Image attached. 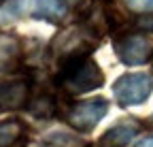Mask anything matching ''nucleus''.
<instances>
[{
    "label": "nucleus",
    "mask_w": 153,
    "mask_h": 147,
    "mask_svg": "<svg viewBox=\"0 0 153 147\" xmlns=\"http://www.w3.org/2000/svg\"><path fill=\"white\" fill-rule=\"evenodd\" d=\"M55 83L66 94H87L91 90H98L104 83V72L89 56H79L57 64Z\"/></svg>",
    "instance_id": "nucleus-1"
},
{
    "label": "nucleus",
    "mask_w": 153,
    "mask_h": 147,
    "mask_svg": "<svg viewBox=\"0 0 153 147\" xmlns=\"http://www.w3.org/2000/svg\"><path fill=\"white\" fill-rule=\"evenodd\" d=\"M98 41H100V36H96L87 28H70V30L60 32L51 41L49 53L57 64H62L66 60L79 58V56H89Z\"/></svg>",
    "instance_id": "nucleus-2"
},
{
    "label": "nucleus",
    "mask_w": 153,
    "mask_h": 147,
    "mask_svg": "<svg viewBox=\"0 0 153 147\" xmlns=\"http://www.w3.org/2000/svg\"><path fill=\"white\" fill-rule=\"evenodd\" d=\"M153 92V79L147 72H126L113 85L115 100L119 107H134L143 104Z\"/></svg>",
    "instance_id": "nucleus-3"
},
{
    "label": "nucleus",
    "mask_w": 153,
    "mask_h": 147,
    "mask_svg": "<svg viewBox=\"0 0 153 147\" xmlns=\"http://www.w3.org/2000/svg\"><path fill=\"white\" fill-rule=\"evenodd\" d=\"M108 113V100L106 98H91L70 104L64 111V119L74 128L76 132H91Z\"/></svg>",
    "instance_id": "nucleus-4"
},
{
    "label": "nucleus",
    "mask_w": 153,
    "mask_h": 147,
    "mask_svg": "<svg viewBox=\"0 0 153 147\" xmlns=\"http://www.w3.org/2000/svg\"><path fill=\"white\" fill-rule=\"evenodd\" d=\"M115 53L128 66H138L153 58V45L145 34L138 32H119L115 39Z\"/></svg>",
    "instance_id": "nucleus-5"
},
{
    "label": "nucleus",
    "mask_w": 153,
    "mask_h": 147,
    "mask_svg": "<svg viewBox=\"0 0 153 147\" xmlns=\"http://www.w3.org/2000/svg\"><path fill=\"white\" fill-rule=\"evenodd\" d=\"M30 100V83L24 79L0 83V113L2 111H17L28 107Z\"/></svg>",
    "instance_id": "nucleus-6"
},
{
    "label": "nucleus",
    "mask_w": 153,
    "mask_h": 147,
    "mask_svg": "<svg viewBox=\"0 0 153 147\" xmlns=\"http://www.w3.org/2000/svg\"><path fill=\"white\" fill-rule=\"evenodd\" d=\"M143 124L138 119H121L100 137L98 147H126L134 137L140 132Z\"/></svg>",
    "instance_id": "nucleus-7"
},
{
    "label": "nucleus",
    "mask_w": 153,
    "mask_h": 147,
    "mask_svg": "<svg viewBox=\"0 0 153 147\" xmlns=\"http://www.w3.org/2000/svg\"><path fill=\"white\" fill-rule=\"evenodd\" d=\"M24 49L17 36L13 34H0V77L11 75L22 64Z\"/></svg>",
    "instance_id": "nucleus-8"
},
{
    "label": "nucleus",
    "mask_w": 153,
    "mask_h": 147,
    "mask_svg": "<svg viewBox=\"0 0 153 147\" xmlns=\"http://www.w3.org/2000/svg\"><path fill=\"white\" fill-rule=\"evenodd\" d=\"M26 13H30L36 19H45L51 24H57L66 15V2L64 0H24Z\"/></svg>",
    "instance_id": "nucleus-9"
},
{
    "label": "nucleus",
    "mask_w": 153,
    "mask_h": 147,
    "mask_svg": "<svg viewBox=\"0 0 153 147\" xmlns=\"http://www.w3.org/2000/svg\"><path fill=\"white\" fill-rule=\"evenodd\" d=\"M28 128L22 119L0 122V147H26Z\"/></svg>",
    "instance_id": "nucleus-10"
},
{
    "label": "nucleus",
    "mask_w": 153,
    "mask_h": 147,
    "mask_svg": "<svg viewBox=\"0 0 153 147\" xmlns=\"http://www.w3.org/2000/svg\"><path fill=\"white\" fill-rule=\"evenodd\" d=\"M28 111L38 119H51L57 113V100L49 92H38L36 96H30Z\"/></svg>",
    "instance_id": "nucleus-11"
},
{
    "label": "nucleus",
    "mask_w": 153,
    "mask_h": 147,
    "mask_svg": "<svg viewBox=\"0 0 153 147\" xmlns=\"http://www.w3.org/2000/svg\"><path fill=\"white\" fill-rule=\"evenodd\" d=\"M132 13H153V0H123Z\"/></svg>",
    "instance_id": "nucleus-12"
},
{
    "label": "nucleus",
    "mask_w": 153,
    "mask_h": 147,
    "mask_svg": "<svg viewBox=\"0 0 153 147\" xmlns=\"http://www.w3.org/2000/svg\"><path fill=\"white\" fill-rule=\"evenodd\" d=\"M136 147H153V137H145L136 143Z\"/></svg>",
    "instance_id": "nucleus-13"
},
{
    "label": "nucleus",
    "mask_w": 153,
    "mask_h": 147,
    "mask_svg": "<svg viewBox=\"0 0 153 147\" xmlns=\"http://www.w3.org/2000/svg\"><path fill=\"white\" fill-rule=\"evenodd\" d=\"M149 126H151V128H153V115H151V117H149Z\"/></svg>",
    "instance_id": "nucleus-14"
},
{
    "label": "nucleus",
    "mask_w": 153,
    "mask_h": 147,
    "mask_svg": "<svg viewBox=\"0 0 153 147\" xmlns=\"http://www.w3.org/2000/svg\"><path fill=\"white\" fill-rule=\"evenodd\" d=\"M2 2H4V0H0V4H2Z\"/></svg>",
    "instance_id": "nucleus-15"
},
{
    "label": "nucleus",
    "mask_w": 153,
    "mask_h": 147,
    "mask_svg": "<svg viewBox=\"0 0 153 147\" xmlns=\"http://www.w3.org/2000/svg\"><path fill=\"white\" fill-rule=\"evenodd\" d=\"M151 60H153V58H151Z\"/></svg>",
    "instance_id": "nucleus-16"
}]
</instances>
